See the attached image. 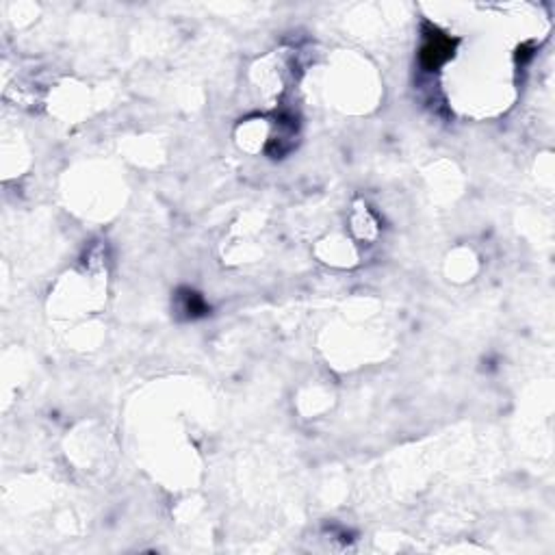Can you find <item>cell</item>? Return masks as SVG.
Here are the masks:
<instances>
[{
  "mask_svg": "<svg viewBox=\"0 0 555 555\" xmlns=\"http://www.w3.org/2000/svg\"><path fill=\"white\" fill-rule=\"evenodd\" d=\"M187 313L191 315V317H196V315H204L206 313V306H204V302H202V297L198 295V293H194V291H189L187 293Z\"/></svg>",
  "mask_w": 555,
  "mask_h": 555,
  "instance_id": "obj_2",
  "label": "cell"
},
{
  "mask_svg": "<svg viewBox=\"0 0 555 555\" xmlns=\"http://www.w3.org/2000/svg\"><path fill=\"white\" fill-rule=\"evenodd\" d=\"M451 54H453V44L449 37L438 31H432V35H428L423 50H421V63L428 70H436L443 65Z\"/></svg>",
  "mask_w": 555,
  "mask_h": 555,
  "instance_id": "obj_1",
  "label": "cell"
}]
</instances>
